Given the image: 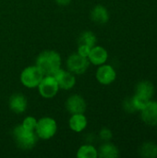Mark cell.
I'll list each match as a JSON object with an SVG mask.
<instances>
[{"label": "cell", "mask_w": 157, "mask_h": 158, "mask_svg": "<svg viewBox=\"0 0 157 158\" xmlns=\"http://www.w3.org/2000/svg\"><path fill=\"white\" fill-rule=\"evenodd\" d=\"M155 93V86L153 82L149 81H140L135 88V94L145 99L151 100Z\"/></svg>", "instance_id": "13"}, {"label": "cell", "mask_w": 157, "mask_h": 158, "mask_svg": "<svg viewBox=\"0 0 157 158\" xmlns=\"http://www.w3.org/2000/svg\"><path fill=\"white\" fill-rule=\"evenodd\" d=\"M107 58H108L107 51L104 47L99 45H94L93 47H92L88 55V59L90 63L95 66H101L105 64Z\"/></svg>", "instance_id": "11"}, {"label": "cell", "mask_w": 157, "mask_h": 158, "mask_svg": "<svg viewBox=\"0 0 157 158\" xmlns=\"http://www.w3.org/2000/svg\"><path fill=\"white\" fill-rule=\"evenodd\" d=\"M44 76H53L61 66L60 55L53 50H46L42 52L35 64Z\"/></svg>", "instance_id": "1"}, {"label": "cell", "mask_w": 157, "mask_h": 158, "mask_svg": "<svg viewBox=\"0 0 157 158\" xmlns=\"http://www.w3.org/2000/svg\"><path fill=\"white\" fill-rule=\"evenodd\" d=\"M43 72L34 65L25 68L20 74V81L27 88H36L43 78Z\"/></svg>", "instance_id": "4"}, {"label": "cell", "mask_w": 157, "mask_h": 158, "mask_svg": "<svg viewBox=\"0 0 157 158\" xmlns=\"http://www.w3.org/2000/svg\"><path fill=\"white\" fill-rule=\"evenodd\" d=\"M57 131V125L54 118L44 117L37 120L35 132L38 138L43 140H49L55 136Z\"/></svg>", "instance_id": "3"}, {"label": "cell", "mask_w": 157, "mask_h": 158, "mask_svg": "<svg viewBox=\"0 0 157 158\" xmlns=\"http://www.w3.org/2000/svg\"><path fill=\"white\" fill-rule=\"evenodd\" d=\"M53 77L57 81L59 88L63 89V90H70L76 84L75 75L72 72H70L69 70H65V69H59L53 75Z\"/></svg>", "instance_id": "7"}, {"label": "cell", "mask_w": 157, "mask_h": 158, "mask_svg": "<svg viewBox=\"0 0 157 158\" xmlns=\"http://www.w3.org/2000/svg\"><path fill=\"white\" fill-rule=\"evenodd\" d=\"M90 61L88 57L81 56L79 53L70 55L67 59L68 69L73 74H83L89 68Z\"/></svg>", "instance_id": "5"}, {"label": "cell", "mask_w": 157, "mask_h": 158, "mask_svg": "<svg viewBox=\"0 0 157 158\" xmlns=\"http://www.w3.org/2000/svg\"><path fill=\"white\" fill-rule=\"evenodd\" d=\"M97 156H98V151L94 146L91 144L81 145L77 152L78 158H96Z\"/></svg>", "instance_id": "19"}, {"label": "cell", "mask_w": 157, "mask_h": 158, "mask_svg": "<svg viewBox=\"0 0 157 158\" xmlns=\"http://www.w3.org/2000/svg\"><path fill=\"white\" fill-rule=\"evenodd\" d=\"M56 3H57L58 5H60V6H68V5L70 3L71 0H56Z\"/></svg>", "instance_id": "25"}, {"label": "cell", "mask_w": 157, "mask_h": 158, "mask_svg": "<svg viewBox=\"0 0 157 158\" xmlns=\"http://www.w3.org/2000/svg\"><path fill=\"white\" fill-rule=\"evenodd\" d=\"M87 118L83 114H73L71 115L68 125L71 131L75 132H81L87 127Z\"/></svg>", "instance_id": "15"}, {"label": "cell", "mask_w": 157, "mask_h": 158, "mask_svg": "<svg viewBox=\"0 0 157 158\" xmlns=\"http://www.w3.org/2000/svg\"><path fill=\"white\" fill-rule=\"evenodd\" d=\"M116 70L110 65L103 64L99 67V69L96 71V79L101 84L109 85L116 80Z\"/></svg>", "instance_id": "9"}, {"label": "cell", "mask_w": 157, "mask_h": 158, "mask_svg": "<svg viewBox=\"0 0 157 158\" xmlns=\"http://www.w3.org/2000/svg\"><path fill=\"white\" fill-rule=\"evenodd\" d=\"M139 153L142 157H157V144L153 142H146L142 144V146L140 147Z\"/></svg>", "instance_id": "17"}, {"label": "cell", "mask_w": 157, "mask_h": 158, "mask_svg": "<svg viewBox=\"0 0 157 158\" xmlns=\"http://www.w3.org/2000/svg\"><path fill=\"white\" fill-rule=\"evenodd\" d=\"M142 119L144 123L150 126L157 125V102L149 101L147 105L141 110Z\"/></svg>", "instance_id": "10"}, {"label": "cell", "mask_w": 157, "mask_h": 158, "mask_svg": "<svg viewBox=\"0 0 157 158\" xmlns=\"http://www.w3.org/2000/svg\"><path fill=\"white\" fill-rule=\"evenodd\" d=\"M91 19L95 23L105 24L109 19V13L106 7H105L102 5H97L93 8L91 12Z\"/></svg>", "instance_id": "14"}, {"label": "cell", "mask_w": 157, "mask_h": 158, "mask_svg": "<svg viewBox=\"0 0 157 158\" xmlns=\"http://www.w3.org/2000/svg\"><path fill=\"white\" fill-rule=\"evenodd\" d=\"M99 136L104 142H109L112 139V131L107 128H104L101 130Z\"/></svg>", "instance_id": "23"}, {"label": "cell", "mask_w": 157, "mask_h": 158, "mask_svg": "<svg viewBox=\"0 0 157 158\" xmlns=\"http://www.w3.org/2000/svg\"><path fill=\"white\" fill-rule=\"evenodd\" d=\"M86 102L84 98L79 94L69 96L66 102V108L71 114H84L86 110Z\"/></svg>", "instance_id": "8"}, {"label": "cell", "mask_w": 157, "mask_h": 158, "mask_svg": "<svg viewBox=\"0 0 157 158\" xmlns=\"http://www.w3.org/2000/svg\"><path fill=\"white\" fill-rule=\"evenodd\" d=\"M96 42H97V38L94 35L93 32L90 31H83L78 40V44L79 45H86L89 47H93L94 45H96Z\"/></svg>", "instance_id": "18"}, {"label": "cell", "mask_w": 157, "mask_h": 158, "mask_svg": "<svg viewBox=\"0 0 157 158\" xmlns=\"http://www.w3.org/2000/svg\"><path fill=\"white\" fill-rule=\"evenodd\" d=\"M40 94L46 99L53 98L58 93L59 86L53 76H43L40 84L38 85Z\"/></svg>", "instance_id": "6"}, {"label": "cell", "mask_w": 157, "mask_h": 158, "mask_svg": "<svg viewBox=\"0 0 157 158\" xmlns=\"http://www.w3.org/2000/svg\"><path fill=\"white\" fill-rule=\"evenodd\" d=\"M24 128L31 130V131H35L36 125H37V119L33 117H27L24 118L22 124H21Z\"/></svg>", "instance_id": "21"}, {"label": "cell", "mask_w": 157, "mask_h": 158, "mask_svg": "<svg viewBox=\"0 0 157 158\" xmlns=\"http://www.w3.org/2000/svg\"><path fill=\"white\" fill-rule=\"evenodd\" d=\"M98 156L101 158H117L119 156V151L116 145L109 142H105L100 146Z\"/></svg>", "instance_id": "16"}, {"label": "cell", "mask_w": 157, "mask_h": 158, "mask_svg": "<svg viewBox=\"0 0 157 158\" xmlns=\"http://www.w3.org/2000/svg\"><path fill=\"white\" fill-rule=\"evenodd\" d=\"M13 137L17 145L25 150L31 149L35 146L38 136L35 131H31L24 128L21 124L13 130Z\"/></svg>", "instance_id": "2"}, {"label": "cell", "mask_w": 157, "mask_h": 158, "mask_svg": "<svg viewBox=\"0 0 157 158\" xmlns=\"http://www.w3.org/2000/svg\"><path fill=\"white\" fill-rule=\"evenodd\" d=\"M123 108L125 109L126 112L128 113H134L136 112V108L133 105V102H132V98H126L123 102Z\"/></svg>", "instance_id": "22"}, {"label": "cell", "mask_w": 157, "mask_h": 158, "mask_svg": "<svg viewBox=\"0 0 157 158\" xmlns=\"http://www.w3.org/2000/svg\"><path fill=\"white\" fill-rule=\"evenodd\" d=\"M9 108L15 114H21L25 112L27 109L28 102L26 97L21 94H13L8 101Z\"/></svg>", "instance_id": "12"}, {"label": "cell", "mask_w": 157, "mask_h": 158, "mask_svg": "<svg viewBox=\"0 0 157 158\" xmlns=\"http://www.w3.org/2000/svg\"><path fill=\"white\" fill-rule=\"evenodd\" d=\"M131 98H132L133 105H134V106H135V108H136L137 111H141L147 105V103L150 101L148 99H145V98L141 97V96L136 95V94L133 97H131Z\"/></svg>", "instance_id": "20"}, {"label": "cell", "mask_w": 157, "mask_h": 158, "mask_svg": "<svg viewBox=\"0 0 157 158\" xmlns=\"http://www.w3.org/2000/svg\"><path fill=\"white\" fill-rule=\"evenodd\" d=\"M90 50H91V47H89V46H86V45H79V48H78V52L77 53H79L82 56L88 57V55L90 53Z\"/></svg>", "instance_id": "24"}]
</instances>
